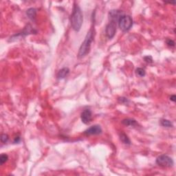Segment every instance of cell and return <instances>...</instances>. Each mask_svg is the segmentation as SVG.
Instances as JSON below:
<instances>
[{
	"label": "cell",
	"mask_w": 176,
	"mask_h": 176,
	"mask_svg": "<svg viewBox=\"0 0 176 176\" xmlns=\"http://www.w3.org/2000/svg\"><path fill=\"white\" fill-rule=\"evenodd\" d=\"M70 22L72 28L76 32L80 31L83 22V15L79 6L74 4Z\"/></svg>",
	"instance_id": "1"
},
{
	"label": "cell",
	"mask_w": 176,
	"mask_h": 176,
	"mask_svg": "<svg viewBox=\"0 0 176 176\" xmlns=\"http://www.w3.org/2000/svg\"><path fill=\"white\" fill-rule=\"evenodd\" d=\"M94 40V30H91L87 33L85 36L84 41L82 43V44L80 46L79 50L78 53V58H83L84 57L90 52V48H91L92 43Z\"/></svg>",
	"instance_id": "2"
},
{
	"label": "cell",
	"mask_w": 176,
	"mask_h": 176,
	"mask_svg": "<svg viewBox=\"0 0 176 176\" xmlns=\"http://www.w3.org/2000/svg\"><path fill=\"white\" fill-rule=\"evenodd\" d=\"M133 23H134V21H133V19L131 18V17L125 15H122L118 21V27L122 32L129 31L132 27Z\"/></svg>",
	"instance_id": "3"
},
{
	"label": "cell",
	"mask_w": 176,
	"mask_h": 176,
	"mask_svg": "<svg viewBox=\"0 0 176 176\" xmlns=\"http://www.w3.org/2000/svg\"><path fill=\"white\" fill-rule=\"evenodd\" d=\"M155 162L158 166L162 167H171L174 165L173 160L169 155L162 154L156 158Z\"/></svg>",
	"instance_id": "4"
},
{
	"label": "cell",
	"mask_w": 176,
	"mask_h": 176,
	"mask_svg": "<svg viewBox=\"0 0 176 176\" xmlns=\"http://www.w3.org/2000/svg\"><path fill=\"white\" fill-rule=\"evenodd\" d=\"M37 30H35L32 27V25L30 24H28L25 27L24 29L23 30V31H21L19 33L16 34V35L12 36V37L10 38L9 41H13L14 40H16V39H18L19 37H25V36L28 35H31V34H37Z\"/></svg>",
	"instance_id": "5"
},
{
	"label": "cell",
	"mask_w": 176,
	"mask_h": 176,
	"mask_svg": "<svg viewBox=\"0 0 176 176\" xmlns=\"http://www.w3.org/2000/svg\"><path fill=\"white\" fill-rule=\"evenodd\" d=\"M118 22L114 21H109V23L106 25L105 33L107 38L111 39L115 35L116 32V25Z\"/></svg>",
	"instance_id": "6"
},
{
	"label": "cell",
	"mask_w": 176,
	"mask_h": 176,
	"mask_svg": "<svg viewBox=\"0 0 176 176\" xmlns=\"http://www.w3.org/2000/svg\"><path fill=\"white\" fill-rule=\"evenodd\" d=\"M102 128L98 124H95V125L89 127L86 130L84 131V135L85 136H95V135H99L102 133Z\"/></svg>",
	"instance_id": "7"
},
{
	"label": "cell",
	"mask_w": 176,
	"mask_h": 176,
	"mask_svg": "<svg viewBox=\"0 0 176 176\" xmlns=\"http://www.w3.org/2000/svg\"><path fill=\"white\" fill-rule=\"evenodd\" d=\"M81 119L83 123L88 124L92 120V112L90 109H85L81 114Z\"/></svg>",
	"instance_id": "8"
},
{
	"label": "cell",
	"mask_w": 176,
	"mask_h": 176,
	"mask_svg": "<svg viewBox=\"0 0 176 176\" xmlns=\"http://www.w3.org/2000/svg\"><path fill=\"white\" fill-rule=\"evenodd\" d=\"M122 123L125 126H129V127H135L138 125L137 121L132 118H125L122 120Z\"/></svg>",
	"instance_id": "9"
},
{
	"label": "cell",
	"mask_w": 176,
	"mask_h": 176,
	"mask_svg": "<svg viewBox=\"0 0 176 176\" xmlns=\"http://www.w3.org/2000/svg\"><path fill=\"white\" fill-rule=\"evenodd\" d=\"M70 73V69L68 68H64L59 71L57 74V78L59 79H63Z\"/></svg>",
	"instance_id": "10"
},
{
	"label": "cell",
	"mask_w": 176,
	"mask_h": 176,
	"mask_svg": "<svg viewBox=\"0 0 176 176\" xmlns=\"http://www.w3.org/2000/svg\"><path fill=\"white\" fill-rule=\"evenodd\" d=\"M26 15L28 17L33 21L35 19L36 16H37V9L34 8H30L27 10Z\"/></svg>",
	"instance_id": "11"
},
{
	"label": "cell",
	"mask_w": 176,
	"mask_h": 176,
	"mask_svg": "<svg viewBox=\"0 0 176 176\" xmlns=\"http://www.w3.org/2000/svg\"><path fill=\"white\" fill-rule=\"evenodd\" d=\"M119 136H120V139L121 142H122L123 144L127 145H131V140L129 139V138L128 137L127 134H125L123 132H121L120 133V134H119Z\"/></svg>",
	"instance_id": "12"
},
{
	"label": "cell",
	"mask_w": 176,
	"mask_h": 176,
	"mask_svg": "<svg viewBox=\"0 0 176 176\" xmlns=\"http://www.w3.org/2000/svg\"><path fill=\"white\" fill-rule=\"evenodd\" d=\"M160 124L164 127H167V128H171L173 127V124L169 120L167 119H161L160 121Z\"/></svg>",
	"instance_id": "13"
},
{
	"label": "cell",
	"mask_w": 176,
	"mask_h": 176,
	"mask_svg": "<svg viewBox=\"0 0 176 176\" xmlns=\"http://www.w3.org/2000/svg\"><path fill=\"white\" fill-rule=\"evenodd\" d=\"M136 73L138 76H141V77H143L146 75V72H145V69L141 68H138L136 70Z\"/></svg>",
	"instance_id": "14"
},
{
	"label": "cell",
	"mask_w": 176,
	"mask_h": 176,
	"mask_svg": "<svg viewBox=\"0 0 176 176\" xmlns=\"http://www.w3.org/2000/svg\"><path fill=\"white\" fill-rule=\"evenodd\" d=\"M118 101L119 103L122 104V105H128L129 102V99L125 98V97H120V98H118Z\"/></svg>",
	"instance_id": "15"
},
{
	"label": "cell",
	"mask_w": 176,
	"mask_h": 176,
	"mask_svg": "<svg viewBox=\"0 0 176 176\" xmlns=\"http://www.w3.org/2000/svg\"><path fill=\"white\" fill-rule=\"evenodd\" d=\"M8 160V156L7 154H5V153H3V154L1 155V157H0V163H1V165H3L6 162H7V160Z\"/></svg>",
	"instance_id": "16"
},
{
	"label": "cell",
	"mask_w": 176,
	"mask_h": 176,
	"mask_svg": "<svg viewBox=\"0 0 176 176\" xmlns=\"http://www.w3.org/2000/svg\"><path fill=\"white\" fill-rule=\"evenodd\" d=\"M0 139H1V143L5 144V143H6L8 141V139H9V136H8V134H1V138H0Z\"/></svg>",
	"instance_id": "17"
},
{
	"label": "cell",
	"mask_w": 176,
	"mask_h": 176,
	"mask_svg": "<svg viewBox=\"0 0 176 176\" xmlns=\"http://www.w3.org/2000/svg\"><path fill=\"white\" fill-rule=\"evenodd\" d=\"M166 43H167V45L169 46V47L171 48H173L175 47V41H174L173 40H172V39H167V41H166Z\"/></svg>",
	"instance_id": "18"
},
{
	"label": "cell",
	"mask_w": 176,
	"mask_h": 176,
	"mask_svg": "<svg viewBox=\"0 0 176 176\" xmlns=\"http://www.w3.org/2000/svg\"><path fill=\"white\" fill-rule=\"evenodd\" d=\"M144 60L148 64H151L153 63V58L151 56H146L144 57Z\"/></svg>",
	"instance_id": "19"
},
{
	"label": "cell",
	"mask_w": 176,
	"mask_h": 176,
	"mask_svg": "<svg viewBox=\"0 0 176 176\" xmlns=\"http://www.w3.org/2000/svg\"><path fill=\"white\" fill-rule=\"evenodd\" d=\"M175 99H176V96L175 95H172L170 97V100L173 102H175Z\"/></svg>",
	"instance_id": "20"
},
{
	"label": "cell",
	"mask_w": 176,
	"mask_h": 176,
	"mask_svg": "<svg viewBox=\"0 0 176 176\" xmlns=\"http://www.w3.org/2000/svg\"><path fill=\"white\" fill-rule=\"evenodd\" d=\"M20 142V137H16L15 138V141H14V143H18Z\"/></svg>",
	"instance_id": "21"
}]
</instances>
